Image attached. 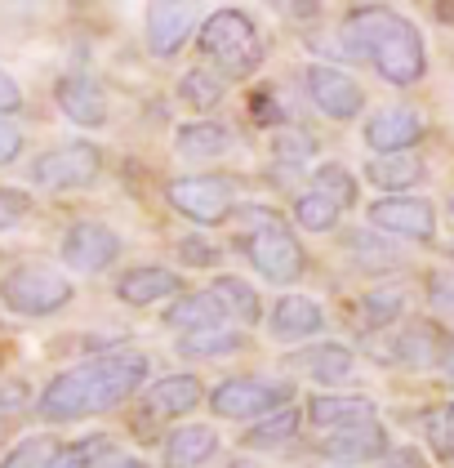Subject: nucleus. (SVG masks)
Wrapping results in <instances>:
<instances>
[{
  "label": "nucleus",
  "mask_w": 454,
  "mask_h": 468,
  "mask_svg": "<svg viewBox=\"0 0 454 468\" xmlns=\"http://www.w3.org/2000/svg\"><path fill=\"white\" fill-rule=\"evenodd\" d=\"M450 218H454V192H450Z\"/></svg>",
  "instance_id": "8fccbe9b"
},
{
  "label": "nucleus",
  "mask_w": 454,
  "mask_h": 468,
  "mask_svg": "<svg viewBox=\"0 0 454 468\" xmlns=\"http://www.w3.org/2000/svg\"><path fill=\"white\" fill-rule=\"evenodd\" d=\"M223 322H227V313H223V303L214 299L210 290L178 294L174 303H170V313H165V325H170V330H178V335L210 330V325H223Z\"/></svg>",
  "instance_id": "bb28decb"
},
{
  "label": "nucleus",
  "mask_w": 454,
  "mask_h": 468,
  "mask_svg": "<svg viewBox=\"0 0 454 468\" xmlns=\"http://www.w3.org/2000/svg\"><path fill=\"white\" fill-rule=\"evenodd\" d=\"M245 259L254 263L259 277H268L272 286H294L308 268V254L299 246V237L280 223V218H268L259 223L249 237H245Z\"/></svg>",
  "instance_id": "423d86ee"
},
{
  "label": "nucleus",
  "mask_w": 454,
  "mask_h": 468,
  "mask_svg": "<svg viewBox=\"0 0 454 468\" xmlns=\"http://www.w3.org/2000/svg\"><path fill=\"white\" fill-rule=\"evenodd\" d=\"M303 420L321 432H334V429H348V424H365L375 420V401L365 393H316L303 410Z\"/></svg>",
  "instance_id": "aec40b11"
},
{
  "label": "nucleus",
  "mask_w": 454,
  "mask_h": 468,
  "mask_svg": "<svg viewBox=\"0 0 454 468\" xmlns=\"http://www.w3.org/2000/svg\"><path fill=\"white\" fill-rule=\"evenodd\" d=\"M321 330H325V313L308 294H280L268 308V335L277 344H303V339H316Z\"/></svg>",
  "instance_id": "2eb2a0df"
},
{
  "label": "nucleus",
  "mask_w": 454,
  "mask_h": 468,
  "mask_svg": "<svg viewBox=\"0 0 454 468\" xmlns=\"http://www.w3.org/2000/svg\"><path fill=\"white\" fill-rule=\"evenodd\" d=\"M348 254H352V263H356V268H365V272H392V268H401V263H406V254L396 250L384 232H375V228L352 232Z\"/></svg>",
  "instance_id": "cd10ccee"
},
{
  "label": "nucleus",
  "mask_w": 454,
  "mask_h": 468,
  "mask_svg": "<svg viewBox=\"0 0 454 468\" xmlns=\"http://www.w3.org/2000/svg\"><path fill=\"white\" fill-rule=\"evenodd\" d=\"M170 206L192 223H223L232 215V183L214 175H183L165 187Z\"/></svg>",
  "instance_id": "6e6552de"
},
{
  "label": "nucleus",
  "mask_w": 454,
  "mask_h": 468,
  "mask_svg": "<svg viewBox=\"0 0 454 468\" xmlns=\"http://www.w3.org/2000/svg\"><path fill=\"white\" fill-rule=\"evenodd\" d=\"M428 303H432L437 313L454 317V272H432V282H428Z\"/></svg>",
  "instance_id": "58836bf2"
},
{
  "label": "nucleus",
  "mask_w": 454,
  "mask_h": 468,
  "mask_svg": "<svg viewBox=\"0 0 454 468\" xmlns=\"http://www.w3.org/2000/svg\"><path fill=\"white\" fill-rule=\"evenodd\" d=\"M174 152L183 161H214L232 152V130L223 121H187L174 130Z\"/></svg>",
  "instance_id": "b1692460"
},
{
  "label": "nucleus",
  "mask_w": 454,
  "mask_h": 468,
  "mask_svg": "<svg viewBox=\"0 0 454 468\" xmlns=\"http://www.w3.org/2000/svg\"><path fill=\"white\" fill-rule=\"evenodd\" d=\"M299 429H303V410L299 406H280V410L254 420L241 432V446L245 451H280V446H290L299 437Z\"/></svg>",
  "instance_id": "a878e982"
},
{
  "label": "nucleus",
  "mask_w": 454,
  "mask_h": 468,
  "mask_svg": "<svg viewBox=\"0 0 454 468\" xmlns=\"http://www.w3.org/2000/svg\"><path fill=\"white\" fill-rule=\"evenodd\" d=\"M423 139V116L415 108H379L365 121V144L375 156L410 152Z\"/></svg>",
  "instance_id": "dca6fc26"
},
{
  "label": "nucleus",
  "mask_w": 454,
  "mask_h": 468,
  "mask_svg": "<svg viewBox=\"0 0 454 468\" xmlns=\"http://www.w3.org/2000/svg\"><path fill=\"white\" fill-rule=\"evenodd\" d=\"M196 32V5L192 0H152L143 18V40L156 58H174Z\"/></svg>",
  "instance_id": "f8f14e48"
},
{
  "label": "nucleus",
  "mask_w": 454,
  "mask_h": 468,
  "mask_svg": "<svg viewBox=\"0 0 454 468\" xmlns=\"http://www.w3.org/2000/svg\"><path fill=\"white\" fill-rule=\"evenodd\" d=\"M423 429H428V441H432L437 455H454V401H446L441 410H432L423 420Z\"/></svg>",
  "instance_id": "c9c22d12"
},
{
  "label": "nucleus",
  "mask_w": 454,
  "mask_h": 468,
  "mask_svg": "<svg viewBox=\"0 0 454 468\" xmlns=\"http://www.w3.org/2000/svg\"><path fill=\"white\" fill-rule=\"evenodd\" d=\"M379 468H432V464H428V455H423L419 446H392L384 460H379Z\"/></svg>",
  "instance_id": "37998d69"
},
{
  "label": "nucleus",
  "mask_w": 454,
  "mask_h": 468,
  "mask_svg": "<svg viewBox=\"0 0 454 468\" xmlns=\"http://www.w3.org/2000/svg\"><path fill=\"white\" fill-rule=\"evenodd\" d=\"M152 361L147 353H103L94 361H80L63 375H54L40 397H36V415L45 424H76V420H90V415H107L116 406H125L130 397L143 388Z\"/></svg>",
  "instance_id": "f257e3e1"
},
{
  "label": "nucleus",
  "mask_w": 454,
  "mask_h": 468,
  "mask_svg": "<svg viewBox=\"0 0 454 468\" xmlns=\"http://www.w3.org/2000/svg\"><path fill=\"white\" fill-rule=\"evenodd\" d=\"M23 108V90H18V80L9 72H0V116H14V112Z\"/></svg>",
  "instance_id": "a18cd8bd"
},
{
  "label": "nucleus",
  "mask_w": 454,
  "mask_h": 468,
  "mask_svg": "<svg viewBox=\"0 0 454 468\" xmlns=\"http://www.w3.org/2000/svg\"><path fill=\"white\" fill-rule=\"evenodd\" d=\"M201 49L223 80H249L263 68V37L241 9H214L201 23Z\"/></svg>",
  "instance_id": "7ed1b4c3"
},
{
  "label": "nucleus",
  "mask_w": 454,
  "mask_h": 468,
  "mask_svg": "<svg viewBox=\"0 0 454 468\" xmlns=\"http://www.w3.org/2000/svg\"><path fill=\"white\" fill-rule=\"evenodd\" d=\"M441 366H446V375L454 379V339H450V348H446V357H441Z\"/></svg>",
  "instance_id": "de8ad7c7"
},
{
  "label": "nucleus",
  "mask_w": 454,
  "mask_h": 468,
  "mask_svg": "<svg viewBox=\"0 0 454 468\" xmlns=\"http://www.w3.org/2000/svg\"><path fill=\"white\" fill-rule=\"evenodd\" d=\"M103 468H147V464H143V460H134V455H121V451H116Z\"/></svg>",
  "instance_id": "49530a36"
},
{
  "label": "nucleus",
  "mask_w": 454,
  "mask_h": 468,
  "mask_svg": "<svg viewBox=\"0 0 454 468\" xmlns=\"http://www.w3.org/2000/svg\"><path fill=\"white\" fill-rule=\"evenodd\" d=\"M450 348V339L441 335L437 322H406L392 339V361L410 366V370H428V366H441Z\"/></svg>",
  "instance_id": "a211bd4d"
},
{
  "label": "nucleus",
  "mask_w": 454,
  "mask_h": 468,
  "mask_svg": "<svg viewBox=\"0 0 454 468\" xmlns=\"http://www.w3.org/2000/svg\"><path fill=\"white\" fill-rule=\"evenodd\" d=\"M339 206L330 201V197H321V192H303L299 201H294V223L303 228V232H334L339 228Z\"/></svg>",
  "instance_id": "473e14b6"
},
{
  "label": "nucleus",
  "mask_w": 454,
  "mask_h": 468,
  "mask_svg": "<svg viewBox=\"0 0 454 468\" xmlns=\"http://www.w3.org/2000/svg\"><path fill=\"white\" fill-rule=\"evenodd\" d=\"M387 451H392V441H387V429L379 424V420L334 429V432H325V437L316 441V455H321V460H330V464H339V468L379 464Z\"/></svg>",
  "instance_id": "1a4fd4ad"
},
{
  "label": "nucleus",
  "mask_w": 454,
  "mask_h": 468,
  "mask_svg": "<svg viewBox=\"0 0 454 468\" xmlns=\"http://www.w3.org/2000/svg\"><path fill=\"white\" fill-rule=\"evenodd\" d=\"M401 313H406V290H396V286L365 290L361 303H356V322L365 325V330H387L392 322H401Z\"/></svg>",
  "instance_id": "c756f323"
},
{
  "label": "nucleus",
  "mask_w": 454,
  "mask_h": 468,
  "mask_svg": "<svg viewBox=\"0 0 454 468\" xmlns=\"http://www.w3.org/2000/svg\"><path fill=\"white\" fill-rule=\"evenodd\" d=\"M223 94H227V80L210 68H187V72L178 76V99L187 103V108L196 112H210L223 103Z\"/></svg>",
  "instance_id": "7c9ffc66"
},
{
  "label": "nucleus",
  "mask_w": 454,
  "mask_h": 468,
  "mask_svg": "<svg viewBox=\"0 0 454 468\" xmlns=\"http://www.w3.org/2000/svg\"><path fill=\"white\" fill-rule=\"evenodd\" d=\"M214 455H218V432L210 424H178L165 432V446H161L165 468H201Z\"/></svg>",
  "instance_id": "412c9836"
},
{
  "label": "nucleus",
  "mask_w": 454,
  "mask_h": 468,
  "mask_svg": "<svg viewBox=\"0 0 454 468\" xmlns=\"http://www.w3.org/2000/svg\"><path fill=\"white\" fill-rule=\"evenodd\" d=\"M58 455H63V441H58L54 432H36V437H23V441L0 460V468H54Z\"/></svg>",
  "instance_id": "2f4dec72"
},
{
  "label": "nucleus",
  "mask_w": 454,
  "mask_h": 468,
  "mask_svg": "<svg viewBox=\"0 0 454 468\" xmlns=\"http://www.w3.org/2000/svg\"><path fill=\"white\" fill-rule=\"evenodd\" d=\"M343 49L352 58H365L387 85H419L428 76V49H423L419 27L387 9V5H361L343 18Z\"/></svg>",
  "instance_id": "f03ea898"
},
{
  "label": "nucleus",
  "mask_w": 454,
  "mask_h": 468,
  "mask_svg": "<svg viewBox=\"0 0 454 468\" xmlns=\"http://www.w3.org/2000/svg\"><path fill=\"white\" fill-rule=\"evenodd\" d=\"M268 9H277L280 18H290V23H312L321 18V0H263Z\"/></svg>",
  "instance_id": "a19ab883"
},
{
  "label": "nucleus",
  "mask_w": 454,
  "mask_h": 468,
  "mask_svg": "<svg viewBox=\"0 0 454 468\" xmlns=\"http://www.w3.org/2000/svg\"><path fill=\"white\" fill-rule=\"evenodd\" d=\"M303 85H308L312 108L321 116H330V121H352V116H361V108H365V90L348 72L330 68V63H312L303 72Z\"/></svg>",
  "instance_id": "ddd939ff"
},
{
  "label": "nucleus",
  "mask_w": 454,
  "mask_h": 468,
  "mask_svg": "<svg viewBox=\"0 0 454 468\" xmlns=\"http://www.w3.org/2000/svg\"><path fill=\"white\" fill-rule=\"evenodd\" d=\"M23 218H27V197L14 192V187H0V232L18 228Z\"/></svg>",
  "instance_id": "ea45409f"
},
{
  "label": "nucleus",
  "mask_w": 454,
  "mask_h": 468,
  "mask_svg": "<svg viewBox=\"0 0 454 468\" xmlns=\"http://www.w3.org/2000/svg\"><path fill=\"white\" fill-rule=\"evenodd\" d=\"M178 263H187V268H214L218 263V246L214 241H206V237H178Z\"/></svg>",
  "instance_id": "e433bc0d"
},
{
  "label": "nucleus",
  "mask_w": 454,
  "mask_h": 468,
  "mask_svg": "<svg viewBox=\"0 0 454 468\" xmlns=\"http://www.w3.org/2000/svg\"><path fill=\"white\" fill-rule=\"evenodd\" d=\"M111 455H116V441L103 437V432H90V437H80V441L63 446V455H58V464L54 468H103Z\"/></svg>",
  "instance_id": "72a5a7b5"
},
{
  "label": "nucleus",
  "mask_w": 454,
  "mask_h": 468,
  "mask_svg": "<svg viewBox=\"0 0 454 468\" xmlns=\"http://www.w3.org/2000/svg\"><path fill=\"white\" fill-rule=\"evenodd\" d=\"M58 254H63V263H68L71 272L94 277V272H103V268H111L121 259V237L107 223L85 218V223H71L68 232H63V250Z\"/></svg>",
  "instance_id": "9b49d317"
},
{
  "label": "nucleus",
  "mask_w": 454,
  "mask_h": 468,
  "mask_svg": "<svg viewBox=\"0 0 454 468\" xmlns=\"http://www.w3.org/2000/svg\"><path fill=\"white\" fill-rule=\"evenodd\" d=\"M370 228L387 237H406V241H432L437 237V210L423 197H379L370 206Z\"/></svg>",
  "instance_id": "9d476101"
},
{
  "label": "nucleus",
  "mask_w": 454,
  "mask_h": 468,
  "mask_svg": "<svg viewBox=\"0 0 454 468\" xmlns=\"http://www.w3.org/2000/svg\"><path fill=\"white\" fill-rule=\"evenodd\" d=\"M294 366L321 384V388H334V384H343L352 379V370H356V357H352L348 344H334V339H325V344H312V348H303V353H294Z\"/></svg>",
  "instance_id": "4be33fe9"
},
{
  "label": "nucleus",
  "mask_w": 454,
  "mask_h": 468,
  "mask_svg": "<svg viewBox=\"0 0 454 468\" xmlns=\"http://www.w3.org/2000/svg\"><path fill=\"white\" fill-rule=\"evenodd\" d=\"M54 94H58V112H63L68 121L85 125V130L107 125V94L94 76H63Z\"/></svg>",
  "instance_id": "6ab92c4d"
},
{
  "label": "nucleus",
  "mask_w": 454,
  "mask_h": 468,
  "mask_svg": "<svg viewBox=\"0 0 454 468\" xmlns=\"http://www.w3.org/2000/svg\"><path fill=\"white\" fill-rule=\"evenodd\" d=\"M201 401H206V384L196 375H165L152 388H143L139 429L143 424H170L178 415H192Z\"/></svg>",
  "instance_id": "4468645a"
},
{
  "label": "nucleus",
  "mask_w": 454,
  "mask_h": 468,
  "mask_svg": "<svg viewBox=\"0 0 454 468\" xmlns=\"http://www.w3.org/2000/svg\"><path fill=\"white\" fill-rule=\"evenodd\" d=\"M249 348V335L241 325L223 322L210 325V330H192V335H178V353L192 361H218V357H237Z\"/></svg>",
  "instance_id": "5701e85b"
},
{
  "label": "nucleus",
  "mask_w": 454,
  "mask_h": 468,
  "mask_svg": "<svg viewBox=\"0 0 454 468\" xmlns=\"http://www.w3.org/2000/svg\"><path fill=\"white\" fill-rule=\"evenodd\" d=\"M103 175V152L94 144H58L40 152L27 170L36 187H85Z\"/></svg>",
  "instance_id": "0eeeda50"
},
{
  "label": "nucleus",
  "mask_w": 454,
  "mask_h": 468,
  "mask_svg": "<svg viewBox=\"0 0 454 468\" xmlns=\"http://www.w3.org/2000/svg\"><path fill=\"white\" fill-rule=\"evenodd\" d=\"M312 179H316V192H321V197H330L339 210L356 206V175H352L348 165H339V161H321Z\"/></svg>",
  "instance_id": "f704fd0d"
},
{
  "label": "nucleus",
  "mask_w": 454,
  "mask_h": 468,
  "mask_svg": "<svg viewBox=\"0 0 454 468\" xmlns=\"http://www.w3.org/2000/svg\"><path fill=\"white\" fill-rule=\"evenodd\" d=\"M27 401H32V388H27L23 379H9V384H0V420H9V415L27 410Z\"/></svg>",
  "instance_id": "79ce46f5"
},
{
  "label": "nucleus",
  "mask_w": 454,
  "mask_h": 468,
  "mask_svg": "<svg viewBox=\"0 0 454 468\" xmlns=\"http://www.w3.org/2000/svg\"><path fill=\"white\" fill-rule=\"evenodd\" d=\"M71 277H63L49 263H18L0 277V303L18 317H54L71 303Z\"/></svg>",
  "instance_id": "20e7f679"
},
{
  "label": "nucleus",
  "mask_w": 454,
  "mask_h": 468,
  "mask_svg": "<svg viewBox=\"0 0 454 468\" xmlns=\"http://www.w3.org/2000/svg\"><path fill=\"white\" fill-rule=\"evenodd\" d=\"M178 286H183V282H178L174 268L139 263V268L121 272V282H116V299H121V303H130V308H152V303H161V299H174Z\"/></svg>",
  "instance_id": "f3484780"
},
{
  "label": "nucleus",
  "mask_w": 454,
  "mask_h": 468,
  "mask_svg": "<svg viewBox=\"0 0 454 468\" xmlns=\"http://www.w3.org/2000/svg\"><path fill=\"white\" fill-rule=\"evenodd\" d=\"M365 179L375 183L384 197H406L415 183H423V161L415 152H392V156H370Z\"/></svg>",
  "instance_id": "393cba45"
},
{
  "label": "nucleus",
  "mask_w": 454,
  "mask_h": 468,
  "mask_svg": "<svg viewBox=\"0 0 454 468\" xmlns=\"http://www.w3.org/2000/svg\"><path fill=\"white\" fill-rule=\"evenodd\" d=\"M18 152H23V130L9 116H0V165L18 161Z\"/></svg>",
  "instance_id": "c03bdc74"
},
{
  "label": "nucleus",
  "mask_w": 454,
  "mask_h": 468,
  "mask_svg": "<svg viewBox=\"0 0 454 468\" xmlns=\"http://www.w3.org/2000/svg\"><path fill=\"white\" fill-rule=\"evenodd\" d=\"M272 152H277V161H308V156H312V134H303V130H280L277 139H272Z\"/></svg>",
  "instance_id": "4c0bfd02"
},
{
  "label": "nucleus",
  "mask_w": 454,
  "mask_h": 468,
  "mask_svg": "<svg viewBox=\"0 0 454 468\" xmlns=\"http://www.w3.org/2000/svg\"><path fill=\"white\" fill-rule=\"evenodd\" d=\"M210 410L218 420H263L280 406H294V384L277 379V375H232V379H218L210 393Z\"/></svg>",
  "instance_id": "39448f33"
},
{
  "label": "nucleus",
  "mask_w": 454,
  "mask_h": 468,
  "mask_svg": "<svg viewBox=\"0 0 454 468\" xmlns=\"http://www.w3.org/2000/svg\"><path fill=\"white\" fill-rule=\"evenodd\" d=\"M210 294L223 303V313H227V322H241V325H254L263 317V299H259V290L241 282V277H214Z\"/></svg>",
  "instance_id": "c85d7f7f"
},
{
  "label": "nucleus",
  "mask_w": 454,
  "mask_h": 468,
  "mask_svg": "<svg viewBox=\"0 0 454 468\" xmlns=\"http://www.w3.org/2000/svg\"><path fill=\"white\" fill-rule=\"evenodd\" d=\"M218 468H259V464H254V460H245V455H241V460H227V464H218Z\"/></svg>",
  "instance_id": "09e8293b"
}]
</instances>
